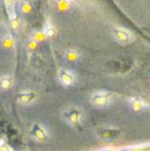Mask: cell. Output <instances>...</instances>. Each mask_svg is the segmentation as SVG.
<instances>
[{"instance_id":"6da1fadb","label":"cell","mask_w":150,"mask_h":151,"mask_svg":"<svg viewBox=\"0 0 150 151\" xmlns=\"http://www.w3.org/2000/svg\"><path fill=\"white\" fill-rule=\"evenodd\" d=\"M63 117L73 126H78L81 124L82 119H83V114L81 110L77 107H69L63 112Z\"/></svg>"},{"instance_id":"7a4b0ae2","label":"cell","mask_w":150,"mask_h":151,"mask_svg":"<svg viewBox=\"0 0 150 151\" xmlns=\"http://www.w3.org/2000/svg\"><path fill=\"white\" fill-rule=\"evenodd\" d=\"M114 37L120 44H129L133 41V35L132 32L125 27H117L114 29Z\"/></svg>"},{"instance_id":"3957f363","label":"cell","mask_w":150,"mask_h":151,"mask_svg":"<svg viewBox=\"0 0 150 151\" xmlns=\"http://www.w3.org/2000/svg\"><path fill=\"white\" fill-rule=\"evenodd\" d=\"M110 101L111 98L109 97V95L107 93H100V92L95 93L91 98V104L93 105L100 106V107L107 106L110 104Z\"/></svg>"},{"instance_id":"277c9868","label":"cell","mask_w":150,"mask_h":151,"mask_svg":"<svg viewBox=\"0 0 150 151\" xmlns=\"http://www.w3.org/2000/svg\"><path fill=\"white\" fill-rule=\"evenodd\" d=\"M60 82L62 83L63 86H72L75 83V75L74 73L70 70L63 69L60 73Z\"/></svg>"},{"instance_id":"5b68a950","label":"cell","mask_w":150,"mask_h":151,"mask_svg":"<svg viewBox=\"0 0 150 151\" xmlns=\"http://www.w3.org/2000/svg\"><path fill=\"white\" fill-rule=\"evenodd\" d=\"M32 134L39 141H46L48 139V134L40 124H34L32 128Z\"/></svg>"},{"instance_id":"8992f818","label":"cell","mask_w":150,"mask_h":151,"mask_svg":"<svg viewBox=\"0 0 150 151\" xmlns=\"http://www.w3.org/2000/svg\"><path fill=\"white\" fill-rule=\"evenodd\" d=\"M36 97L37 95L34 92H24V93H21L19 95L18 99L19 102H21L22 104H28L30 102H32L36 99Z\"/></svg>"},{"instance_id":"52a82bcc","label":"cell","mask_w":150,"mask_h":151,"mask_svg":"<svg viewBox=\"0 0 150 151\" xmlns=\"http://www.w3.org/2000/svg\"><path fill=\"white\" fill-rule=\"evenodd\" d=\"M118 133H119V130L106 129V130H103L100 132V137H103V139H116L118 137Z\"/></svg>"},{"instance_id":"ba28073f","label":"cell","mask_w":150,"mask_h":151,"mask_svg":"<svg viewBox=\"0 0 150 151\" xmlns=\"http://www.w3.org/2000/svg\"><path fill=\"white\" fill-rule=\"evenodd\" d=\"M5 3H6V6H7V10H8L9 15H10L11 21L14 22L16 21V15H15V9H14L15 0H5Z\"/></svg>"},{"instance_id":"9c48e42d","label":"cell","mask_w":150,"mask_h":151,"mask_svg":"<svg viewBox=\"0 0 150 151\" xmlns=\"http://www.w3.org/2000/svg\"><path fill=\"white\" fill-rule=\"evenodd\" d=\"M13 85V80L10 76H4L0 79V88L2 90L10 89Z\"/></svg>"},{"instance_id":"30bf717a","label":"cell","mask_w":150,"mask_h":151,"mask_svg":"<svg viewBox=\"0 0 150 151\" xmlns=\"http://www.w3.org/2000/svg\"><path fill=\"white\" fill-rule=\"evenodd\" d=\"M132 107L135 111H141L145 108V104L142 99H133L132 101Z\"/></svg>"},{"instance_id":"8fae6325","label":"cell","mask_w":150,"mask_h":151,"mask_svg":"<svg viewBox=\"0 0 150 151\" xmlns=\"http://www.w3.org/2000/svg\"><path fill=\"white\" fill-rule=\"evenodd\" d=\"M66 57L69 60H78L79 58V54L76 50H73V49H70L66 52Z\"/></svg>"},{"instance_id":"7c38bea8","label":"cell","mask_w":150,"mask_h":151,"mask_svg":"<svg viewBox=\"0 0 150 151\" xmlns=\"http://www.w3.org/2000/svg\"><path fill=\"white\" fill-rule=\"evenodd\" d=\"M45 33H46V35H48V36H52V35L55 34V29H54L52 27H47Z\"/></svg>"},{"instance_id":"4fadbf2b","label":"cell","mask_w":150,"mask_h":151,"mask_svg":"<svg viewBox=\"0 0 150 151\" xmlns=\"http://www.w3.org/2000/svg\"><path fill=\"white\" fill-rule=\"evenodd\" d=\"M57 1H58V3L60 6H66L69 4L71 0H57Z\"/></svg>"}]
</instances>
